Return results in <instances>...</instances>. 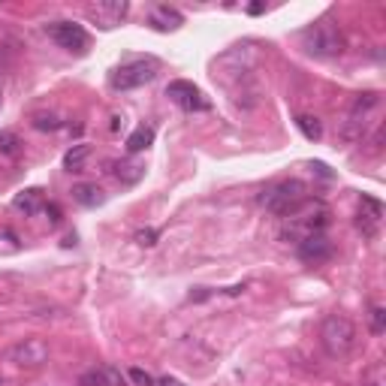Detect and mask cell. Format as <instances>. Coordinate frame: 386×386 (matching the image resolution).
<instances>
[{
	"instance_id": "obj_6",
	"label": "cell",
	"mask_w": 386,
	"mask_h": 386,
	"mask_svg": "<svg viewBox=\"0 0 386 386\" xmlns=\"http://www.w3.org/2000/svg\"><path fill=\"white\" fill-rule=\"evenodd\" d=\"M166 96H169L175 106H181L184 112H208L212 109V103L203 96V91H199L193 82H184V78L166 85Z\"/></svg>"
},
{
	"instance_id": "obj_24",
	"label": "cell",
	"mask_w": 386,
	"mask_h": 386,
	"mask_svg": "<svg viewBox=\"0 0 386 386\" xmlns=\"http://www.w3.org/2000/svg\"><path fill=\"white\" fill-rule=\"evenodd\" d=\"M33 127H37V130H58V127H60V121H58V118L37 115V118H33Z\"/></svg>"
},
{
	"instance_id": "obj_17",
	"label": "cell",
	"mask_w": 386,
	"mask_h": 386,
	"mask_svg": "<svg viewBox=\"0 0 386 386\" xmlns=\"http://www.w3.org/2000/svg\"><path fill=\"white\" fill-rule=\"evenodd\" d=\"M12 205L19 208V212H24V215H37L40 208H42V196H40V190H22L19 196L12 199Z\"/></svg>"
},
{
	"instance_id": "obj_14",
	"label": "cell",
	"mask_w": 386,
	"mask_h": 386,
	"mask_svg": "<svg viewBox=\"0 0 386 386\" xmlns=\"http://www.w3.org/2000/svg\"><path fill=\"white\" fill-rule=\"evenodd\" d=\"M69 193H73V199H76L78 205H85V208L103 205V199H106V196H103V190L96 187V184H87V181H82V184H76V187L69 190Z\"/></svg>"
},
{
	"instance_id": "obj_13",
	"label": "cell",
	"mask_w": 386,
	"mask_h": 386,
	"mask_svg": "<svg viewBox=\"0 0 386 386\" xmlns=\"http://www.w3.org/2000/svg\"><path fill=\"white\" fill-rule=\"evenodd\" d=\"M148 22H151V28H157V31H175V28H181V24H184L181 12L172 10V6H157Z\"/></svg>"
},
{
	"instance_id": "obj_20",
	"label": "cell",
	"mask_w": 386,
	"mask_h": 386,
	"mask_svg": "<svg viewBox=\"0 0 386 386\" xmlns=\"http://www.w3.org/2000/svg\"><path fill=\"white\" fill-rule=\"evenodd\" d=\"M19 136H15V133H10V130H3V133H0V151H3V154H19Z\"/></svg>"
},
{
	"instance_id": "obj_3",
	"label": "cell",
	"mask_w": 386,
	"mask_h": 386,
	"mask_svg": "<svg viewBox=\"0 0 386 386\" xmlns=\"http://www.w3.org/2000/svg\"><path fill=\"white\" fill-rule=\"evenodd\" d=\"M157 78V60L154 58H136L127 64L115 67L109 73V87L112 91H136L142 85H151Z\"/></svg>"
},
{
	"instance_id": "obj_26",
	"label": "cell",
	"mask_w": 386,
	"mask_h": 386,
	"mask_svg": "<svg viewBox=\"0 0 386 386\" xmlns=\"http://www.w3.org/2000/svg\"><path fill=\"white\" fill-rule=\"evenodd\" d=\"M46 215L51 217V224H60V208L58 205H46Z\"/></svg>"
},
{
	"instance_id": "obj_12",
	"label": "cell",
	"mask_w": 386,
	"mask_h": 386,
	"mask_svg": "<svg viewBox=\"0 0 386 386\" xmlns=\"http://www.w3.org/2000/svg\"><path fill=\"white\" fill-rule=\"evenodd\" d=\"M78 386H124V374L112 365H100L78 377Z\"/></svg>"
},
{
	"instance_id": "obj_19",
	"label": "cell",
	"mask_w": 386,
	"mask_h": 386,
	"mask_svg": "<svg viewBox=\"0 0 386 386\" xmlns=\"http://www.w3.org/2000/svg\"><path fill=\"white\" fill-rule=\"evenodd\" d=\"M115 178L118 181H124V184H136L139 178L145 175V166H139V163H115Z\"/></svg>"
},
{
	"instance_id": "obj_18",
	"label": "cell",
	"mask_w": 386,
	"mask_h": 386,
	"mask_svg": "<svg viewBox=\"0 0 386 386\" xmlns=\"http://www.w3.org/2000/svg\"><path fill=\"white\" fill-rule=\"evenodd\" d=\"M296 127H299V133L308 139V142H320L323 139V124H320V118H314V115H296Z\"/></svg>"
},
{
	"instance_id": "obj_15",
	"label": "cell",
	"mask_w": 386,
	"mask_h": 386,
	"mask_svg": "<svg viewBox=\"0 0 386 386\" xmlns=\"http://www.w3.org/2000/svg\"><path fill=\"white\" fill-rule=\"evenodd\" d=\"M87 157H91V145H87V142L73 145V148H69V151L64 154V169H67V172H82L85 163H87Z\"/></svg>"
},
{
	"instance_id": "obj_8",
	"label": "cell",
	"mask_w": 386,
	"mask_h": 386,
	"mask_svg": "<svg viewBox=\"0 0 386 386\" xmlns=\"http://www.w3.org/2000/svg\"><path fill=\"white\" fill-rule=\"evenodd\" d=\"M46 356H49V347L37 338H24L22 344H15L10 350V362H15V365H42Z\"/></svg>"
},
{
	"instance_id": "obj_28",
	"label": "cell",
	"mask_w": 386,
	"mask_h": 386,
	"mask_svg": "<svg viewBox=\"0 0 386 386\" xmlns=\"http://www.w3.org/2000/svg\"><path fill=\"white\" fill-rule=\"evenodd\" d=\"M154 386H184L181 380H175V377H160V380H157Z\"/></svg>"
},
{
	"instance_id": "obj_5",
	"label": "cell",
	"mask_w": 386,
	"mask_h": 386,
	"mask_svg": "<svg viewBox=\"0 0 386 386\" xmlns=\"http://www.w3.org/2000/svg\"><path fill=\"white\" fill-rule=\"evenodd\" d=\"M302 42H305V49L317 58H332L344 49V37H341V31L335 28V22H329V19L311 24V28L302 33Z\"/></svg>"
},
{
	"instance_id": "obj_25",
	"label": "cell",
	"mask_w": 386,
	"mask_h": 386,
	"mask_svg": "<svg viewBox=\"0 0 386 386\" xmlns=\"http://www.w3.org/2000/svg\"><path fill=\"white\" fill-rule=\"evenodd\" d=\"M136 242L145 244V248H151V244H157V230H139L136 233Z\"/></svg>"
},
{
	"instance_id": "obj_9",
	"label": "cell",
	"mask_w": 386,
	"mask_h": 386,
	"mask_svg": "<svg viewBox=\"0 0 386 386\" xmlns=\"http://www.w3.org/2000/svg\"><path fill=\"white\" fill-rule=\"evenodd\" d=\"M127 12H130V3L127 0H115V3H94V6H87V15L91 19H96V24H103V28H115V24H121L127 19Z\"/></svg>"
},
{
	"instance_id": "obj_1",
	"label": "cell",
	"mask_w": 386,
	"mask_h": 386,
	"mask_svg": "<svg viewBox=\"0 0 386 386\" xmlns=\"http://www.w3.org/2000/svg\"><path fill=\"white\" fill-rule=\"evenodd\" d=\"M326 224H329V208L323 205L320 199H311L308 196L293 215L284 217V226H280V239L299 244L305 235L323 233V230H326Z\"/></svg>"
},
{
	"instance_id": "obj_21",
	"label": "cell",
	"mask_w": 386,
	"mask_h": 386,
	"mask_svg": "<svg viewBox=\"0 0 386 386\" xmlns=\"http://www.w3.org/2000/svg\"><path fill=\"white\" fill-rule=\"evenodd\" d=\"M371 332H374V335H383V332H386V311L380 308V305H374V308H371Z\"/></svg>"
},
{
	"instance_id": "obj_16",
	"label": "cell",
	"mask_w": 386,
	"mask_h": 386,
	"mask_svg": "<svg viewBox=\"0 0 386 386\" xmlns=\"http://www.w3.org/2000/svg\"><path fill=\"white\" fill-rule=\"evenodd\" d=\"M151 142H154V127L151 124H142V127H136L133 133L127 136V151L130 154H139V151H145Z\"/></svg>"
},
{
	"instance_id": "obj_22",
	"label": "cell",
	"mask_w": 386,
	"mask_h": 386,
	"mask_svg": "<svg viewBox=\"0 0 386 386\" xmlns=\"http://www.w3.org/2000/svg\"><path fill=\"white\" fill-rule=\"evenodd\" d=\"M362 215L374 217V221H380V217H383V205L377 203V199H371V196H362Z\"/></svg>"
},
{
	"instance_id": "obj_4",
	"label": "cell",
	"mask_w": 386,
	"mask_h": 386,
	"mask_svg": "<svg viewBox=\"0 0 386 386\" xmlns=\"http://www.w3.org/2000/svg\"><path fill=\"white\" fill-rule=\"evenodd\" d=\"M320 338L332 356H347L356 347V326L344 314H329L320 326Z\"/></svg>"
},
{
	"instance_id": "obj_27",
	"label": "cell",
	"mask_w": 386,
	"mask_h": 386,
	"mask_svg": "<svg viewBox=\"0 0 386 386\" xmlns=\"http://www.w3.org/2000/svg\"><path fill=\"white\" fill-rule=\"evenodd\" d=\"M311 169H317V172L323 175V178H332V172H329V166H326V163H311Z\"/></svg>"
},
{
	"instance_id": "obj_29",
	"label": "cell",
	"mask_w": 386,
	"mask_h": 386,
	"mask_svg": "<svg viewBox=\"0 0 386 386\" xmlns=\"http://www.w3.org/2000/svg\"><path fill=\"white\" fill-rule=\"evenodd\" d=\"M262 10H266V6H262V3H251V6H248V12H251V15H260Z\"/></svg>"
},
{
	"instance_id": "obj_11",
	"label": "cell",
	"mask_w": 386,
	"mask_h": 386,
	"mask_svg": "<svg viewBox=\"0 0 386 386\" xmlns=\"http://www.w3.org/2000/svg\"><path fill=\"white\" fill-rule=\"evenodd\" d=\"M377 103H380V96H377V94H362L353 103V109H350V118H347V139H359V127H362L365 115L377 106Z\"/></svg>"
},
{
	"instance_id": "obj_10",
	"label": "cell",
	"mask_w": 386,
	"mask_h": 386,
	"mask_svg": "<svg viewBox=\"0 0 386 386\" xmlns=\"http://www.w3.org/2000/svg\"><path fill=\"white\" fill-rule=\"evenodd\" d=\"M299 257L305 262H326L332 257V242L326 239L323 233L317 235H305V239L299 242Z\"/></svg>"
},
{
	"instance_id": "obj_23",
	"label": "cell",
	"mask_w": 386,
	"mask_h": 386,
	"mask_svg": "<svg viewBox=\"0 0 386 386\" xmlns=\"http://www.w3.org/2000/svg\"><path fill=\"white\" fill-rule=\"evenodd\" d=\"M130 380H133L136 386H154L157 380H154V377L151 374H148V371H142V368H130Z\"/></svg>"
},
{
	"instance_id": "obj_2",
	"label": "cell",
	"mask_w": 386,
	"mask_h": 386,
	"mask_svg": "<svg viewBox=\"0 0 386 386\" xmlns=\"http://www.w3.org/2000/svg\"><path fill=\"white\" fill-rule=\"evenodd\" d=\"M305 199H308V187H305V181H299V178L278 181V184H271V187H266L260 193V205L266 208V212L278 215V217L293 215Z\"/></svg>"
},
{
	"instance_id": "obj_7",
	"label": "cell",
	"mask_w": 386,
	"mask_h": 386,
	"mask_svg": "<svg viewBox=\"0 0 386 386\" xmlns=\"http://www.w3.org/2000/svg\"><path fill=\"white\" fill-rule=\"evenodd\" d=\"M46 33L58 42L60 49H69V51H85L87 42H91L87 31L82 28V24H76V22H49Z\"/></svg>"
}]
</instances>
